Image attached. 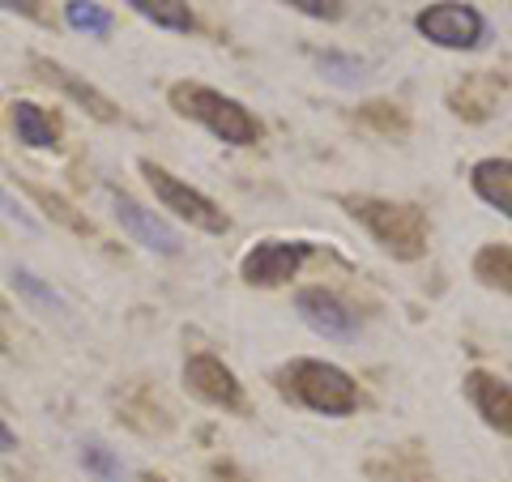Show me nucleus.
Segmentation results:
<instances>
[{"label": "nucleus", "mask_w": 512, "mask_h": 482, "mask_svg": "<svg viewBox=\"0 0 512 482\" xmlns=\"http://www.w3.org/2000/svg\"><path fill=\"white\" fill-rule=\"evenodd\" d=\"M338 205L393 256V261H419L427 252V214L419 205L367 197V192H338Z\"/></svg>", "instance_id": "obj_1"}, {"label": "nucleus", "mask_w": 512, "mask_h": 482, "mask_svg": "<svg viewBox=\"0 0 512 482\" xmlns=\"http://www.w3.org/2000/svg\"><path fill=\"white\" fill-rule=\"evenodd\" d=\"M167 103H171L175 116L201 124L205 133H214L218 141H227V146H256V141L265 137V124L256 120L239 99H231V94H222L214 86L175 82L167 90Z\"/></svg>", "instance_id": "obj_2"}, {"label": "nucleus", "mask_w": 512, "mask_h": 482, "mask_svg": "<svg viewBox=\"0 0 512 482\" xmlns=\"http://www.w3.org/2000/svg\"><path fill=\"white\" fill-rule=\"evenodd\" d=\"M274 384L286 401L316 414H329V419H346V414L359 410V384L338 363H325V359H291L274 372Z\"/></svg>", "instance_id": "obj_3"}, {"label": "nucleus", "mask_w": 512, "mask_h": 482, "mask_svg": "<svg viewBox=\"0 0 512 482\" xmlns=\"http://www.w3.org/2000/svg\"><path fill=\"white\" fill-rule=\"evenodd\" d=\"M137 167H141V175H146V184H150V192L158 197V205H163V210H171L180 222H188V227H197V231H205V235H227V231H231V218L222 214L201 188L184 184L180 175H171L167 167H158L154 158H141Z\"/></svg>", "instance_id": "obj_4"}, {"label": "nucleus", "mask_w": 512, "mask_h": 482, "mask_svg": "<svg viewBox=\"0 0 512 482\" xmlns=\"http://www.w3.org/2000/svg\"><path fill=\"white\" fill-rule=\"evenodd\" d=\"M414 26H419V35L427 43L436 47H448V52H470V47H478V39H483V13H478L474 5H466V0H440V5H427L419 18H414Z\"/></svg>", "instance_id": "obj_5"}, {"label": "nucleus", "mask_w": 512, "mask_h": 482, "mask_svg": "<svg viewBox=\"0 0 512 482\" xmlns=\"http://www.w3.org/2000/svg\"><path fill=\"white\" fill-rule=\"evenodd\" d=\"M308 252L312 248L299 244V239H265V244H256V248L244 252V261H239V278H244L248 286H282L303 269Z\"/></svg>", "instance_id": "obj_6"}, {"label": "nucleus", "mask_w": 512, "mask_h": 482, "mask_svg": "<svg viewBox=\"0 0 512 482\" xmlns=\"http://www.w3.org/2000/svg\"><path fill=\"white\" fill-rule=\"evenodd\" d=\"M184 384L192 397L210 401L218 410H235V414L244 410V384H239V376L218 355H210V350H197V355L184 359Z\"/></svg>", "instance_id": "obj_7"}, {"label": "nucleus", "mask_w": 512, "mask_h": 482, "mask_svg": "<svg viewBox=\"0 0 512 482\" xmlns=\"http://www.w3.org/2000/svg\"><path fill=\"white\" fill-rule=\"evenodd\" d=\"M295 312L303 316V325L316 329L329 342H350L359 333V316L350 312V303L342 295L325 291V286H303L295 295Z\"/></svg>", "instance_id": "obj_8"}, {"label": "nucleus", "mask_w": 512, "mask_h": 482, "mask_svg": "<svg viewBox=\"0 0 512 482\" xmlns=\"http://www.w3.org/2000/svg\"><path fill=\"white\" fill-rule=\"evenodd\" d=\"M111 205H116V218L120 227L137 239L146 252H158V256H180V231L171 227V222H163L154 210H146L141 201H133L128 192H111Z\"/></svg>", "instance_id": "obj_9"}, {"label": "nucleus", "mask_w": 512, "mask_h": 482, "mask_svg": "<svg viewBox=\"0 0 512 482\" xmlns=\"http://www.w3.org/2000/svg\"><path fill=\"white\" fill-rule=\"evenodd\" d=\"M466 401L491 431L512 436V384L508 380L483 372V367H474V372L466 376Z\"/></svg>", "instance_id": "obj_10"}, {"label": "nucleus", "mask_w": 512, "mask_h": 482, "mask_svg": "<svg viewBox=\"0 0 512 482\" xmlns=\"http://www.w3.org/2000/svg\"><path fill=\"white\" fill-rule=\"evenodd\" d=\"M30 64H35V69H39V77H43V82L47 86H60L64 94H69V99L77 103V107H82V111H90V116L94 120H103V124H116L120 120V107L116 103H111L107 99V94L103 90H94L90 82H82V77H77L73 69H64V64L60 60H47V56H35V60H30Z\"/></svg>", "instance_id": "obj_11"}, {"label": "nucleus", "mask_w": 512, "mask_h": 482, "mask_svg": "<svg viewBox=\"0 0 512 482\" xmlns=\"http://www.w3.org/2000/svg\"><path fill=\"white\" fill-rule=\"evenodd\" d=\"M470 184L487 205L512 218V158H483V163H474Z\"/></svg>", "instance_id": "obj_12"}, {"label": "nucleus", "mask_w": 512, "mask_h": 482, "mask_svg": "<svg viewBox=\"0 0 512 482\" xmlns=\"http://www.w3.org/2000/svg\"><path fill=\"white\" fill-rule=\"evenodd\" d=\"M9 120H13V137H18L22 146H30V150H56L60 146V128L39 103H30V99L13 103Z\"/></svg>", "instance_id": "obj_13"}, {"label": "nucleus", "mask_w": 512, "mask_h": 482, "mask_svg": "<svg viewBox=\"0 0 512 482\" xmlns=\"http://www.w3.org/2000/svg\"><path fill=\"white\" fill-rule=\"evenodd\" d=\"M133 13H141L146 22H154L158 30H175V35H188L197 18H192L188 0H124Z\"/></svg>", "instance_id": "obj_14"}, {"label": "nucleus", "mask_w": 512, "mask_h": 482, "mask_svg": "<svg viewBox=\"0 0 512 482\" xmlns=\"http://www.w3.org/2000/svg\"><path fill=\"white\" fill-rule=\"evenodd\" d=\"M474 278L491 286V291H504L512 295V248L508 244H487L474 252Z\"/></svg>", "instance_id": "obj_15"}, {"label": "nucleus", "mask_w": 512, "mask_h": 482, "mask_svg": "<svg viewBox=\"0 0 512 482\" xmlns=\"http://www.w3.org/2000/svg\"><path fill=\"white\" fill-rule=\"evenodd\" d=\"M448 103H453L457 116H466V120H483L487 111L495 107V86L487 82V77H470L461 90L448 94Z\"/></svg>", "instance_id": "obj_16"}, {"label": "nucleus", "mask_w": 512, "mask_h": 482, "mask_svg": "<svg viewBox=\"0 0 512 482\" xmlns=\"http://www.w3.org/2000/svg\"><path fill=\"white\" fill-rule=\"evenodd\" d=\"M359 120L372 128V133H380V137H406V133H410L406 111L397 107V103H384V99L363 103V107H359Z\"/></svg>", "instance_id": "obj_17"}, {"label": "nucleus", "mask_w": 512, "mask_h": 482, "mask_svg": "<svg viewBox=\"0 0 512 482\" xmlns=\"http://www.w3.org/2000/svg\"><path fill=\"white\" fill-rule=\"evenodd\" d=\"M64 18H69L73 30H86V35H111V13L103 5H94V0H64Z\"/></svg>", "instance_id": "obj_18"}, {"label": "nucleus", "mask_w": 512, "mask_h": 482, "mask_svg": "<svg viewBox=\"0 0 512 482\" xmlns=\"http://www.w3.org/2000/svg\"><path fill=\"white\" fill-rule=\"evenodd\" d=\"M82 465H86V470L99 478V482H120V478H124L120 461L111 457V448H103V444H86V448H82Z\"/></svg>", "instance_id": "obj_19"}, {"label": "nucleus", "mask_w": 512, "mask_h": 482, "mask_svg": "<svg viewBox=\"0 0 512 482\" xmlns=\"http://www.w3.org/2000/svg\"><path fill=\"white\" fill-rule=\"evenodd\" d=\"M320 69H325L329 77H333V82H363V69H367V64L363 60H355V56H325V60H320Z\"/></svg>", "instance_id": "obj_20"}, {"label": "nucleus", "mask_w": 512, "mask_h": 482, "mask_svg": "<svg viewBox=\"0 0 512 482\" xmlns=\"http://www.w3.org/2000/svg\"><path fill=\"white\" fill-rule=\"evenodd\" d=\"M282 5L299 9L303 18H316V22H338L342 18V0H282Z\"/></svg>", "instance_id": "obj_21"}, {"label": "nucleus", "mask_w": 512, "mask_h": 482, "mask_svg": "<svg viewBox=\"0 0 512 482\" xmlns=\"http://www.w3.org/2000/svg\"><path fill=\"white\" fill-rule=\"evenodd\" d=\"M13 282H18V291L26 295V299H35V303H43V308H52V303H56V295L52 291H47V286L35 278V273H26V269H18V273H13Z\"/></svg>", "instance_id": "obj_22"}, {"label": "nucleus", "mask_w": 512, "mask_h": 482, "mask_svg": "<svg viewBox=\"0 0 512 482\" xmlns=\"http://www.w3.org/2000/svg\"><path fill=\"white\" fill-rule=\"evenodd\" d=\"M0 9L18 13V18H30V22L43 18V5H39V0H0Z\"/></svg>", "instance_id": "obj_23"}, {"label": "nucleus", "mask_w": 512, "mask_h": 482, "mask_svg": "<svg viewBox=\"0 0 512 482\" xmlns=\"http://www.w3.org/2000/svg\"><path fill=\"white\" fill-rule=\"evenodd\" d=\"M13 448H18V431L0 419V453H13Z\"/></svg>", "instance_id": "obj_24"}]
</instances>
